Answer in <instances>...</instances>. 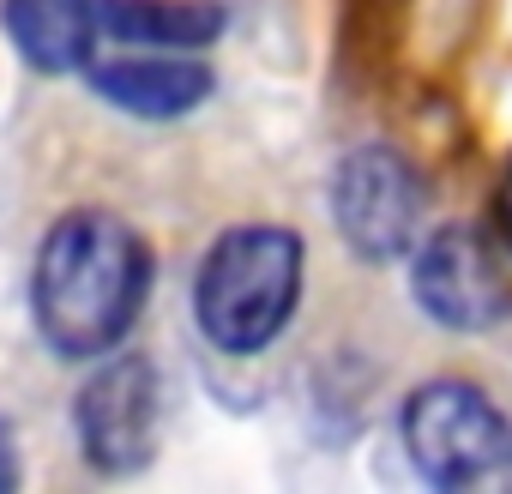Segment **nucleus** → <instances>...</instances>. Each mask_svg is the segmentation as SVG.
<instances>
[{
	"mask_svg": "<svg viewBox=\"0 0 512 494\" xmlns=\"http://www.w3.org/2000/svg\"><path fill=\"white\" fill-rule=\"evenodd\" d=\"M151 296V247L145 235L103 211H67L43 247L31 272V320L61 362H97L127 344Z\"/></svg>",
	"mask_w": 512,
	"mask_h": 494,
	"instance_id": "f257e3e1",
	"label": "nucleus"
},
{
	"mask_svg": "<svg viewBox=\"0 0 512 494\" xmlns=\"http://www.w3.org/2000/svg\"><path fill=\"white\" fill-rule=\"evenodd\" d=\"M308 247L284 223L223 229L193 272V320L223 356H260L302 302Z\"/></svg>",
	"mask_w": 512,
	"mask_h": 494,
	"instance_id": "f03ea898",
	"label": "nucleus"
},
{
	"mask_svg": "<svg viewBox=\"0 0 512 494\" xmlns=\"http://www.w3.org/2000/svg\"><path fill=\"white\" fill-rule=\"evenodd\" d=\"M398 428H404V452L416 476L434 488H470L512 458L506 416L470 380H422L404 398Z\"/></svg>",
	"mask_w": 512,
	"mask_h": 494,
	"instance_id": "7ed1b4c3",
	"label": "nucleus"
},
{
	"mask_svg": "<svg viewBox=\"0 0 512 494\" xmlns=\"http://www.w3.org/2000/svg\"><path fill=\"white\" fill-rule=\"evenodd\" d=\"M326 199L344 247L368 266H392L410 254L422 229V205H428L422 175L392 145H356L350 157H338Z\"/></svg>",
	"mask_w": 512,
	"mask_h": 494,
	"instance_id": "20e7f679",
	"label": "nucleus"
},
{
	"mask_svg": "<svg viewBox=\"0 0 512 494\" xmlns=\"http://www.w3.org/2000/svg\"><path fill=\"white\" fill-rule=\"evenodd\" d=\"M73 428H79V452L97 476H133L151 464L157 452V428H163V380L145 356L133 350H109L97 356V374L79 386L73 404Z\"/></svg>",
	"mask_w": 512,
	"mask_h": 494,
	"instance_id": "39448f33",
	"label": "nucleus"
},
{
	"mask_svg": "<svg viewBox=\"0 0 512 494\" xmlns=\"http://www.w3.org/2000/svg\"><path fill=\"white\" fill-rule=\"evenodd\" d=\"M410 296L446 332H494L512 308L500 241L470 223H446L410 247Z\"/></svg>",
	"mask_w": 512,
	"mask_h": 494,
	"instance_id": "423d86ee",
	"label": "nucleus"
},
{
	"mask_svg": "<svg viewBox=\"0 0 512 494\" xmlns=\"http://www.w3.org/2000/svg\"><path fill=\"white\" fill-rule=\"evenodd\" d=\"M109 0H0V31L37 73H79L97 55Z\"/></svg>",
	"mask_w": 512,
	"mask_h": 494,
	"instance_id": "0eeeda50",
	"label": "nucleus"
},
{
	"mask_svg": "<svg viewBox=\"0 0 512 494\" xmlns=\"http://www.w3.org/2000/svg\"><path fill=\"white\" fill-rule=\"evenodd\" d=\"M91 91L133 121H181L211 97V67L175 55H115L91 67Z\"/></svg>",
	"mask_w": 512,
	"mask_h": 494,
	"instance_id": "6e6552de",
	"label": "nucleus"
},
{
	"mask_svg": "<svg viewBox=\"0 0 512 494\" xmlns=\"http://www.w3.org/2000/svg\"><path fill=\"white\" fill-rule=\"evenodd\" d=\"M109 37L139 43V49H211L223 37V7L217 0H109Z\"/></svg>",
	"mask_w": 512,
	"mask_h": 494,
	"instance_id": "1a4fd4ad",
	"label": "nucleus"
},
{
	"mask_svg": "<svg viewBox=\"0 0 512 494\" xmlns=\"http://www.w3.org/2000/svg\"><path fill=\"white\" fill-rule=\"evenodd\" d=\"M494 241H500V254H512V163L494 187Z\"/></svg>",
	"mask_w": 512,
	"mask_h": 494,
	"instance_id": "9d476101",
	"label": "nucleus"
},
{
	"mask_svg": "<svg viewBox=\"0 0 512 494\" xmlns=\"http://www.w3.org/2000/svg\"><path fill=\"white\" fill-rule=\"evenodd\" d=\"M19 488V440H13V422H0V494Z\"/></svg>",
	"mask_w": 512,
	"mask_h": 494,
	"instance_id": "9b49d317",
	"label": "nucleus"
}]
</instances>
